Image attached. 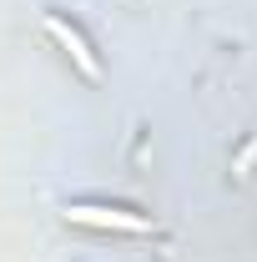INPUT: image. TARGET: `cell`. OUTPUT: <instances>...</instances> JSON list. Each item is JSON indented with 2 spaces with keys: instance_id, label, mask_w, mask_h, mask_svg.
I'll return each instance as SVG.
<instances>
[{
  "instance_id": "6da1fadb",
  "label": "cell",
  "mask_w": 257,
  "mask_h": 262,
  "mask_svg": "<svg viewBox=\"0 0 257 262\" xmlns=\"http://www.w3.org/2000/svg\"><path fill=\"white\" fill-rule=\"evenodd\" d=\"M66 222H81V227H111V232H152V217L126 212V207H101V202H71V207H66Z\"/></svg>"
},
{
  "instance_id": "7a4b0ae2",
  "label": "cell",
  "mask_w": 257,
  "mask_h": 262,
  "mask_svg": "<svg viewBox=\"0 0 257 262\" xmlns=\"http://www.w3.org/2000/svg\"><path fill=\"white\" fill-rule=\"evenodd\" d=\"M46 35H51V40L61 46L71 61H76V71H81L86 81H101V61H96V51L86 46V35L76 31V26H71L66 15H46Z\"/></svg>"
}]
</instances>
